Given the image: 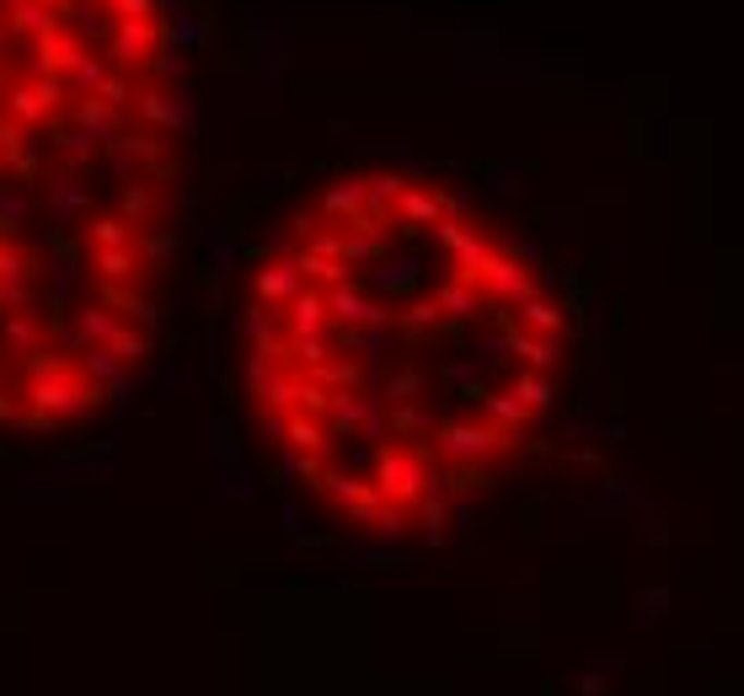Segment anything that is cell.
Masks as SVG:
<instances>
[{"instance_id": "6da1fadb", "label": "cell", "mask_w": 744, "mask_h": 696, "mask_svg": "<svg viewBox=\"0 0 744 696\" xmlns=\"http://www.w3.org/2000/svg\"><path fill=\"white\" fill-rule=\"evenodd\" d=\"M247 413L332 520L435 536L530 455L568 312L547 262L435 172L365 167L252 257Z\"/></svg>"}, {"instance_id": "7a4b0ae2", "label": "cell", "mask_w": 744, "mask_h": 696, "mask_svg": "<svg viewBox=\"0 0 744 696\" xmlns=\"http://www.w3.org/2000/svg\"><path fill=\"white\" fill-rule=\"evenodd\" d=\"M183 204L167 0H0V429H81L139 380Z\"/></svg>"}]
</instances>
